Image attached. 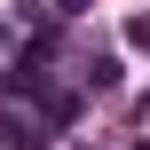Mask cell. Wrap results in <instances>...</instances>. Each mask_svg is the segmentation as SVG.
I'll return each mask as SVG.
<instances>
[{"label":"cell","instance_id":"obj_1","mask_svg":"<svg viewBox=\"0 0 150 150\" xmlns=\"http://www.w3.org/2000/svg\"><path fill=\"white\" fill-rule=\"evenodd\" d=\"M79 87H87V95H119V87H127V63H119L111 47H95L87 71H79Z\"/></svg>","mask_w":150,"mask_h":150},{"label":"cell","instance_id":"obj_3","mask_svg":"<svg viewBox=\"0 0 150 150\" xmlns=\"http://www.w3.org/2000/svg\"><path fill=\"white\" fill-rule=\"evenodd\" d=\"M71 150H87V142H71Z\"/></svg>","mask_w":150,"mask_h":150},{"label":"cell","instance_id":"obj_2","mask_svg":"<svg viewBox=\"0 0 150 150\" xmlns=\"http://www.w3.org/2000/svg\"><path fill=\"white\" fill-rule=\"evenodd\" d=\"M47 8H55V16H79V8H95V0H47Z\"/></svg>","mask_w":150,"mask_h":150}]
</instances>
